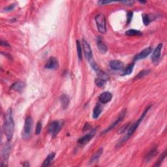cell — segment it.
Instances as JSON below:
<instances>
[{
	"label": "cell",
	"mask_w": 167,
	"mask_h": 167,
	"mask_svg": "<svg viewBox=\"0 0 167 167\" xmlns=\"http://www.w3.org/2000/svg\"><path fill=\"white\" fill-rule=\"evenodd\" d=\"M14 129V123L13 118V112H12L11 108H9L6 113L4 123V131L8 141H11L13 138Z\"/></svg>",
	"instance_id": "6da1fadb"
},
{
	"label": "cell",
	"mask_w": 167,
	"mask_h": 167,
	"mask_svg": "<svg viewBox=\"0 0 167 167\" xmlns=\"http://www.w3.org/2000/svg\"><path fill=\"white\" fill-rule=\"evenodd\" d=\"M150 108H151V106H149L147 108H146L145 110L144 111V112L142 113L141 116V117H140V118L138 119V120H137L136 122H135V123H134L133 124H132L131 125H130V127H129V129H127L128 131H127V135L125 136L124 137V138H122V139L121 140L120 142H119L118 144L117 147H120V146H121L122 144H123L125 142H126V141H127V140L129 139V138H130V137L133 135L134 133L135 132V131L137 129V128L138 127L140 123H141L142 120H143V119H144V118L145 117V116H146V114H147V113H148V112L149 111V110L150 109Z\"/></svg>",
	"instance_id": "7a4b0ae2"
},
{
	"label": "cell",
	"mask_w": 167,
	"mask_h": 167,
	"mask_svg": "<svg viewBox=\"0 0 167 167\" xmlns=\"http://www.w3.org/2000/svg\"><path fill=\"white\" fill-rule=\"evenodd\" d=\"M33 128V119L31 116L26 117L25 120L24 126L22 137L24 139L28 140L31 137Z\"/></svg>",
	"instance_id": "3957f363"
},
{
	"label": "cell",
	"mask_w": 167,
	"mask_h": 167,
	"mask_svg": "<svg viewBox=\"0 0 167 167\" xmlns=\"http://www.w3.org/2000/svg\"><path fill=\"white\" fill-rule=\"evenodd\" d=\"M95 22H96L97 29L101 34H104L106 32V19L104 14H98L95 16Z\"/></svg>",
	"instance_id": "277c9868"
},
{
	"label": "cell",
	"mask_w": 167,
	"mask_h": 167,
	"mask_svg": "<svg viewBox=\"0 0 167 167\" xmlns=\"http://www.w3.org/2000/svg\"><path fill=\"white\" fill-rule=\"evenodd\" d=\"M125 115H126V109H123V110H122V111L121 112V113L120 114V115H119L118 118L116 119V120L114 122H113V123H112L111 125H110V126H109L108 128H107L106 129L104 130V131H103L102 133H103V134H105V133H106L109 132L110 131H111L112 129H114V127H116L119 123H121V122L122 121H123V120L124 119Z\"/></svg>",
	"instance_id": "5b68a950"
},
{
	"label": "cell",
	"mask_w": 167,
	"mask_h": 167,
	"mask_svg": "<svg viewBox=\"0 0 167 167\" xmlns=\"http://www.w3.org/2000/svg\"><path fill=\"white\" fill-rule=\"evenodd\" d=\"M62 125L60 121H52L51 123L49 125V132L51 134L52 137H55L58 135L59 131L61 130Z\"/></svg>",
	"instance_id": "8992f818"
},
{
	"label": "cell",
	"mask_w": 167,
	"mask_h": 167,
	"mask_svg": "<svg viewBox=\"0 0 167 167\" xmlns=\"http://www.w3.org/2000/svg\"><path fill=\"white\" fill-rule=\"evenodd\" d=\"M82 46H83L84 52L86 58H87V59L89 61L91 62V61L92 60V58H93L92 50H91L90 45H89V44L88 43L87 41L84 39H82Z\"/></svg>",
	"instance_id": "52a82bcc"
},
{
	"label": "cell",
	"mask_w": 167,
	"mask_h": 167,
	"mask_svg": "<svg viewBox=\"0 0 167 167\" xmlns=\"http://www.w3.org/2000/svg\"><path fill=\"white\" fill-rule=\"evenodd\" d=\"M95 133H96V129L91 131L90 133H89L87 134V135L81 137V138L78 141L79 144L81 145H85L86 144H88V143L90 142L91 140L93 138L95 135Z\"/></svg>",
	"instance_id": "ba28073f"
},
{
	"label": "cell",
	"mask_w": 167,
	"mask_h": 167,
	"mask_svg": "<svg viewBox=\"0 0 167 167\" xmlns=\"http://www.w3.org/2000/svg\"><path fill=\"white\" fill-rule=\"evenodd\" d=\"M46 69L50 70H56L58 69L59 67V62L57 59L54 57H51L49 59L44 65Z\"/></svg>",
	"instance_id": "9c48e42d"
},
{
	"label": "cell",
	"mask_w": 167,
	"mask_h": 167,
	"mask_svg": "<svg viewBox=\"0 0 167 167\" xmlns=\"http://www.w3.org/2000/svg\"><path fill=\"white\" fill-rule=\"evenodd\" d=\"M152 50H153V49H152V48L150 46L146 48V49H144L142 51H141L139 54H138L135 56V58H134V60L138 61V60H140V59H144L146 57H148V56L152 52Z\"/></svg>",
	"instance_id": "30bf717a"
},
{
	"label": "cell",
	"mask_w": 167,
	"mask_h": 167,
	"mask_svg": "<svg viewBox=\"0 0 167 167\" xmlns=\"http://www.w3.org/2000/svg\"><path fill=\"white\" fill-rule=\"evenodd\" d=\"M163 46V43H159L156 48V49L154 50V51L151 56V60L154 63L157 62L158 60L161 57V50Z\"/></svg>",
	"instance_id": "8fae6325"
},
{
	"label": "cell",
	"mask_w": 167,
	"mask_h": 167,
	"mask_svg": "<svg viewBox=\"0 0 167 167\" xmlns=\"http://www.w3.org/2000/svg\"><path fill=\"white\" fill-rule=\"evenodd\" d=\"M112 99V95L108 91H105L101 93L99 97V101L101 103L106 104Z\"/></svg>",
	"instance_id": "7c38bea8"
},
{
	"label": "cell",
	"mask_w": 167,
	"mask_h": 167,
	"mask_svg": "<svg viewBox=\"0 0 167 167\" xmlns=\"http://www.w3.org/2000/svg\"><path fill=\"white\" fill-rule=\"evenodd\" d=\"M110 67L114 71L121 70L123 67V64L119 60H112L110 62Z\"/></svg>",
	"instance_id": "4fadbf2b"
},
{
	"label": "cell",
	"mask_w": 167,
	"mask_h": 167,
	"mask_svg": "<svg viewBox=\"0 0 167 167\" xmlns=\"http://www.w3.org/2000/svg\"><path fill=\"white\" fill-rule=\"evenodd\" d=\"M26 87V84L24 82H16L13 83L11 86V89L16 91H22Z\"/></svg>",
	"instance_id": "5bb4252c"
},
{
	"label": "cell",
	"mask_w": 167,
	"mask_h": 167,
	"mask_svg": "<svg viewBox=\"0 0 167 167\" xmlns=\"http://www.w3.org/2000/svg\"><path fill=\"white\" fill-rule=\"evenodd\" d=\"M11 148V146L9 144V142L7 143V144L5 145L4 148H3L2 156H3V159H4L5 161H7L9 156Z\"/></svg>",
	"instance_id": "9a60e30c"
},
{
	"label": "cell",
	"mask_w": 167,
	"mask_h": 167,
	"mask_svg": "<svg viewBox=\"0 0 167 167\" xmlns=\"http://www.w3.org/2000/svg\"><path fill=\"white\" fill-rule=\"evenodd\" d=\"M59 101H60L62 108L64 109H66L68 107L69 104V97L67 95L63 94L59 97Z\"/></svg>",
	"instance_id": "2e32d148"
},
{
	"label": "cell",
	"mask_w": 167,
	"mask_h": 167,
	"mask_svg": "<svg viewBox=\"0 0 167 167\" xmlns=\"http://www.w3.org/2000/svg\"><path fill=\"white\" fill-rule=\"evenodd\" d=\"M103 152V149L102 148H99V150H97L96 151H95V153L91 156L90 161H89L90 163H93L97 161L98 159H99L100 157L101 156V155H102Z\"/></svg>",
	"instance_id": "e0dca14e"
},
{
	"label": "cell",
	"mask_w": 167,
	"mask_h": 167,
	"mask_svg": "<svg viewBox=\"0 0 167 167\" xmlns=\"http://www.w3.org/2000/svg\"><path fill=\"white\" fill-rule=\"evenodd\" d=\"M155 19L153 15L148 14H142V20L143 23L145 26H148Z\"/></svg>",
	"instance_id": "ac0fdd59"
},
{
	"label": "cell",
	"mask_w": 167,
	"mask_h": 167,
	"mask_svg": "<svg viewBox=\"0 0 167 167\" xmlns=\"http://www.w3.org/2000/svg\"><path fill=\"white\" fill-rule=\"evenodd\" d=\"M55 156H56V153H54V152H52V153H50L49 156H47V157L46 158L45 160L44 161L43 164L42 166H50V165H51V163H52L54 159Z\"/></svg>",
	"instance_id": "d6986e66"
},
{
	"label": "cell",
	"mask_w": 167,
	"mask_h": 167,
	"mask_svg": "<svg viewBox=\"0 0 167 167\" xmlns=\"http://www.w3.org/2000/svg\"><path fill=\"white\" fill-rule=\"evenodd\" d=\"M157 154V147L155 146V147H153L150 151H149V153H148L147 156H146L145 158V161H146V163L150 161L152 158H153L154 156H156Z\"/></svg>",
	"instance_id": "ffe728a7"
},
{
	"label": "cell",
	"mask_w": 167,
	"mask_h": 167,
	"mask_svg": "<svg viewBox=\"0 0 167 167\" xmlns=\"http://www.w3.org/2000/svg\"><path fill=\"white\" fill-rule=\"evenodd\" d=\"M103 108L99 104H97L96 106H95V108H93V118L97 119L99 117V116L101 115V112H102Z\"/></svg>",
	"instance_id": "44dd1931"
},
{
	"label": "cell",
	"mask_w": 167,
	"mask_h": 167,
	"mask_svg": "<svg viewBox=\"0 0 167 167\" xmlns=\"http://www.w3.org/2000/svg\"><path fill=\"white\" fill-rule=\"evenodd\" d=\"M97 47L98 49H99V51L102 53V54H106L107 50H108V48H107V46L104 44L102 41L99 40L97 41Z\"/></svg>",
	"instance_id": "7402d4cb"
},
{
	"label": "cell",
	"mask_w": 167,
	"mask_h": 167,
	"mask_svg": "<svg viewBox=\"0 0 167 167\" xmlns=\"http://www.w3.org/2000/svg\"><path fill=\"white\" fill-rule=\"evenodd\" d=\"M125 34L128 36H141V35H142V33L139 31V30H136V29H129L127 30L125 33Z\"/></svg>",
	"instance_id": "603a6c76"
},
{
	"label": "cell",
	"mask_w": 167,
	"mask_h": 167,
	"mask_svg": "<svg viewBox=\"0 0 167 167\" xmlns=\"http://www.w3.org/2000/svg\"><path fill=\"white\" fill-rule=\"evenodd\" d=\"M134 67H135V63H132L127 65V66L124 69L123 71V75H129L133 72Z\"/></svg>",
	"instance_id": "cb8c5ba5"
},
{
	"label": "cell",
	"mask_w": 167,
	"mask_h": 167,
	"mask_svg": "<svg viewBox=\"0 0 167 167\" xmlns=\"http://www.w3.org/2000/svg\"><path fill=\"white\" fill-rule=\"evenodd\" d=\"M106 80H104L103 79L99 78V77H97V78L95 80V84H96L99 88H103L105 86V84L106 83Z\"/></svg>",
	"instance_id": "d4e9b609"
},
{
	"label": "cell",
	"mask_w": 167,
	"mask_h": 167,
	"mask_svg": "<svg viewBox=\"0 0 167 167\" xmlns=\"http://www.w3.org/2000/svg\"><path fill=\"white\" fill-rule=\"evenodd\" d=\"M76 49H77V55H78L79 59L80 60L82 59V46L81 44H80V41L77 40L76 41Z\"/></svg>",
	"instance_id": "484cf974"
},
{
	"label": "cell",
	"mask_w": 167,
	"mask_h": 167,
	"mask_svg": "<svg viewBox=\"0 0 167 167\" xmlns=\"http://www.w3.org/2000/svg\"><path fill=\"white\" fill-rule=\"evenodd\" d=\"M166 157V150H165L163 153L161 155V156L159 157V159H158L157 162L154 165V166H159L161 165V163L164 161V159H165Z\"/></svg>",
	"instance_id": "4316f807"
},
{
	"label": "cell",
	"mask_w": 167,
	"mask_h": 167,
	"mask_svg": "<svg viewBox=\"0 0 167 167\" xmlns=\"http://www.w3.org/2000/svg\"><path fill=\"white\" fill-rule=\"evenodd\" d=\"M150 73V70H142V71H141L137 75L135 76V79L137 80V79H142L143 77H144L145 76L148 75V74Z\"/></svg>",
	"instance_id": "83f0119b"
},
{
	"label": "cell",
	"mask_w": 167,
	"mask_h": 167,
	"mask_svg": "<svg viewBox=\"0 0 167 167\" xmlns=\"http://www.w3.org/2000/svg\"><path fill=\"white\" fill-rule=\"evenodd\" d=\"M129 125H131L130 123H126L125 125H123L120 129H119V131H118V134H122V133H123L125 132V131H127L128 129H129Z\"/></svg>",
	"instance_id": "f1b7e54d"
},
{
	"label": "cell",
	"mask_w": 167,
	"mask_h": 167,
	"mask_svg": "<svg viewBox=\"0 0 167 167\" xmlns=\"http://www.w3.org/2000/svg\"><path fill=\"white\" fill-rule=\"evenodd\" d=\"M41 129H42V124L41 123V121H38L36 125V128H35V134L37 135H39L41 132Z\"/></svg>",
	"instance_id": "f546056e"
},
{
	"label": "cell",
	"mask_w": 167,
	"mask_h": 167,
	"mask_svg": "<svg viewBox=\"0 0 167 167\" xmlns=\"http://www.w3.org/2000/svg\"><path fill=\"white\" fill-rule=\"evenodd\" d=\"M133 12H128L127 14V24H129L131 23V20L133 18Z\"/></svg>",
	"instance_id": "4dcf8cb0"
},
{
	"label": "cell",
	"mask_w": 167,
	"mask_h": 167,
	"mask_svg": "<svg viewBox=\"0 0 167 167\" xmlns=\"http://www.w3.org/2000/svg\"><path fill=\"white\" fill-rule=\"evenodd\" d=\"M14 7H15V5L14 4H11V5H9V6H7V7H5V10L6 11H11L12 10H13Z\"/></svg>",
	"instance_id": "1f68e13d"
},
{
	"label": "cell",
	"mask_w": 167,
	"mask_h": 167,
	"mask_svg": "<svg viewBox=\"0 0 167 167\" xmlns=\"http://www.w3.org/2000/svg\"><path fill=\"white\" fill-rule=\"evenodd\" d=\"M1 45L4 46H6V47H10V45L9 44V43L7 42L6 41H1Z\"/></svg>",
	"instance_id": "d6a6232c"
},
{
	"label": "cell",
	"mask_w": 167,
	"mask_h": 167,
	"mask_svg": "<svg viewBox=\"0 0 167 167\" xmlns=\"http://www.w3.org/2000/svg\"><path fill=\"white\" fill-rule=\"evenodd\" d=\"M99 4L101 5H106V4H110V3H112L111 1H99L98 2Z\"/></svg>",
	"instance_id": "836d02e7"
}]
</instances>
